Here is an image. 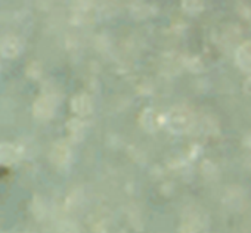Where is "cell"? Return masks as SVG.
Here are the masks:
<instances>
[{
  "instance_id": "obj_1",
  "label": "cell",
  "mask_w": 251,
  "mask_h": 233,
  "mask_svg": "<svg viewBox=\"0 0 251 233\" xmlns=\"http://www.w3.org/2000/svg\"><path fill=\"white\" fill-rule=\"evenodd\" d=\"M73 109L80 115H86L92 111V105H90V99L84 94L81 96H75L73 99Z\"/></svg>"
},
{
  "instance_id": "obj_2",
  "label": "cell",
  "mask_w": 251,
  "mask_h": 233,
  "mask_svg": "<svg viewBox=\"0 0 251 233\" xmlns=\"http://www.w3.org/2000/svg\"><path fill=\"white\" fill-rule=\"evenodd\" d=\"M241 61H245L244 65H245V68H247V71H248V70H250V46H248V43H245V45L236 52V62H238V65L241 64Z\"/></svg>"
}]
</instances>
